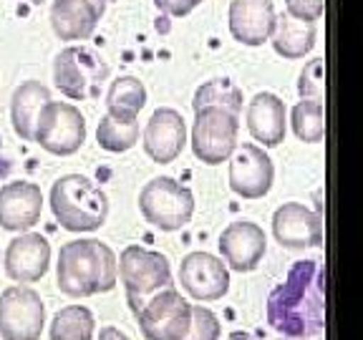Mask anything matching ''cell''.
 I'll use <instances>...</instances> for the list:
<instances>
[{
  "label": "cell",
  "mask_w": 363,
  "mask_h": 340,
  "mask_svg": "<svg viewBox=\"0 0 363 340\" xmlns=\"http://www.w3.org/2000/svg\"><path fill=\"white\" fill-rule=\"evenodd\" d=\"M267 323L288 338H313L325 330V267L318 260L295 262L288 280L272 290Z\"/></svg>",
  "instance_id": "6da1fadb"
},
{
  "label": "cell",
  "mask_w": 363,
  "mask_h": 340,
  "mask_svg": "<svg viewBox=\"0 0 363 340\" xmlns=\"http://www.w3.org/2000/svg\"><path fill=\"white\" fill-rule=\"evenodd\" d=\"M116 255L101 239H71L61 244L56 285L68 298H94L116 288Z\"/></svg>",
  "instance_id": "7a4b0ae2"
},
{
  "label": "cell",
  "mask_w": 363,
  "mask_h": 340,
  "mask_svg": "<svg viewBox=\"0 0 363 340\" xmlns=\"http://www.w3.org/2000/svg\"><path fill=\"white\" fill-rule=\"evenodd\" d=\"M51 212L68 232H96L108 217V197L96 181L84 174H66L53 181Z\"/></svg>",
  "instance_id": "3957f363"
},
{
  "label": "cell",
  "mask_w": 363,
  "mask_h": 340,
  "mask_svg": "<svg viewBox=\"0 0 363 340\" xmlns=\"http://www.w3.org/2000/svg\"><path fill=\"white\" fill-rule=\"evenodd\" d=\"M108 76V66L96 51L86 45H66L53 61L56 89L71 101H89L101 96V84Z\"/></svg>",
  "instance_id": "277c9868"
},
{
  "label": "cell",
  "mask_w": 363,
  "mask_h": 340,
  "mask_svg": "<svg viewBox=\"0 0 363 340\" xmlns=\"http://www.w3.org/2000/svg\"><path fill=\"white\" fill-rule=\"evenodd\" d=\"M139 210L152 227L162 232H177L192 220L194 194L172 176H154L142 187Z\"/></svg>",
  "instance_id": "5b68a950"
},
{
  "label": "cell",
  "mask_w": 363,
  "mask_h": 340,
  "mask_svg": "<svg viewBox=\"0 0 363 340\" xmlns=\"http://www.w3.org/2000/svg\"><path fill=\"white\" fill-rule=\"evenodd\" d=\"M116 278L124 285L131 310H136V305L152 293L174 285L169 260L162 252L144 249L139 244L121 249V257H116Z\"/></svg>",
  "instance_id": "8992f818"
},
{
  "label": "cell",
  "mask_w": 363,
  "mask_h": 340,
  "mask_svg": "<svg viewBox=\"0 0 363 340\" xmlns=\"http://www.w3.org/2000/svg\"><path fill=\"white\" fill-rule=\"evenodd\" d=\"M134 312L147 340H184L192 323V302L184 300L174 285L144 298Z\"/></svg>",
  "instance_id": "52a82bcc"
},
{
  "label": "cell",
  "mask_w": 363,
  "mask_h": 340,
  "mask_svg": "<svg viewBox=\"0 0 363 340\" xmlns=\"http://www.w3.org/2000/svg\"><path fill=\"white\" fill-rule=\"evenodd\" d=\"M240 113L222 106H204L194 111L192 152L202 164L217 166L230 159L238 147Z\"/></svg>",
  "instance_id": "ba28073f"
},
{
  "label": "cell",
  "mask_w": 363,
  "mask_h": 340,
  "mask_svg": "<svg viewBox=\"0 0 363 340\" xmlns=\"http://www.w3.org/2000/svg\"><path fill=\"white\" fill-rule=\"evenodd\" d=\"M33 142L56 157H71L86 142V119L81 108L66 101H48L35 119Z\"/></svg>",
  "instance_id": "9c48e42d"
},
{
  "label": "cell",
  "mask_w": 363,
  "mask_h": 340,
  "mask_svg": "<svg viewBox=\"0 0 363 340\" xmlns=\"http://www.w3.org/2000/svg\"><path fill=\"white\" fill-rule=\"evenodd\" d=\"M45 325V305L40 295L26 285L0 293V335L6 340H38Z\"/></svg>",
  "instance_id": "30bf717a"
},
{
  "label": "cell",
  "mask_w": 363,
  "mask_h": 340,
  "mask_svg": "<svg viewBox=\"0 0 363 340\" xmlns=\"http://www.w3.org/2000/svg\"><path fill=\"white\" fill-rule=\"evenodd\" d=\"M230 189L242 199H262L272 189L275 166L257 144H238L230 154Z\"/></svg>",
  "instance_id": "8fae6325"
},
{
  "label": "cell",
  "mask_w": 363,
  "mask_h": 340,
  "mask_svg": "<svg viewBox=\"0 0 363 340\" xmlns=\"http://www.w3.org/2000/svg\"><path fill=\"white\" fill-rule=\"evenodd\" d=\"M179 283L192 300L212 302L230 290V270L210 252H189L179 265Z\"/></svg>",
  "instance_id": "7c38bea8"
},
{
  "label": "cell",
  "mask_w": 363,
  "mask_h": 340,
  "mask_svg": "<svg viewBox=\"0 0 363 340\" xmlns=\"http://www.w3.org/2000/svg\"><path fill=\"white\" fill-rule=\"evenodd\" d=\"M144 154L154 164H172L187 147V124L177 108H157L149 116L142 136Z\"/></svg>",
  "instance_id": "4fadbf2b"
},
{
  "label": "cell",
  "mask_w": 363,
  "mask_h": 340,
  "mask_svg": "<svg viewBox=\"0 0 363 340\" xmlns=\"http://www.w3.org/2000/svg\"><path fill=\"white\" fill-rule=\"evenodd\" d=\"M272 234L280 247L306 249L323 244V217L301 202L280 204L272 215Z\"/></svg>",
  "instance_id": "5bb4252c"
},
{
  "label": "cell",
  "mask_w": 363,
  "mask_h": 340,
  "mask_svg": "<svg viewBox=\"0 0 363 340\" xmlns=\"http://www.w3.org/2000/svg\"><path fill=\"white\" fill-rule=\"evenodd\" d=\"M217 247H220L222 260L227 262L230 270L250 272L255 270L262 262V257H265L267 237L260 225L250 220H238L222 230Z\"/></svg>",
  "instance_id": "9a60e30c"
},
{
  "label": "cell",
  "mask_w": 363,
  "mask_h": 340,
  "mask_svg": "<svg viewBox=\"0 0 363 340\" xmlns=\"http://www.w3.org/2000/svg\"><path fill=\"white\" fill-rule=\"evenodd\" d=\"M43 212V192L35 181H8L0 187V227L8 232H28Z\"/></svg>",
  "instance_id": "2e32d148"
},
{
  "label": "cell",
  "mask_w": 363,
  "mask_h": 340,
  "mask_svg": "<svg viewBox=\"0 0 363 340\" xmlns=\"http://www.w3.org/2000/svg\"><path fill=\"white\" fill-rule=\"evenodd\" d=\"M3 265L16 283H38L51 265V244L38 232H21L8 244Z\"/></svg>",
  "instance_id": "e0dca14e"
},
{
  "label": "cell",
  "mask_w": 363,
  "mask_h": 340,
  "mask_svg": "<svg viewBox=\"0 0 363 340\" xmlns=\"http://www.w3.org/2000/svg\"><path fill=\"white\" fill-rule=\"evenodd\" d=\"M227 21L235 40H240L242 45H262L265 40H270L275 30L278 13L272 0H233Z\"/></svg>",
  "instance_id": "ac0fdd59"
},
{
  "label": "cell",
  "mask_w": 363,
  "mask_h": 340,
  "mask_svg": "<svg viewBox=\"0 0 363 340\" xmlns=\"http://www.w3.org/2000/svg\"><path fill=\"white\" fill-rule=\"evenodd\" d=\"M245 119H247V129L252 139L260 142L262 147L272 149L285 142V121H288L285 119V103L270 91H260L250 98Z\"/></svg>",
  "instance_id": "d6986e66"
},
{
  "label": "cell",
  "mask_w": 363,
  "mask_h": 340,
  "mask_svg": "<svg viewBox=\"0 0 363 340\" xmlns=\"http://www.w3.org/2000/svg\"><path fill=\"white\" fill-rule=\"evenodd\" d=\"M99 16L89 0H53L51 26L61 40H86L96 30Z\"/></svg>",
  "instance_id": "ffe728a7"
},
{
  "label": "cell",
  "mask_w": 363,
  "mask_h": 340,
  "mask_svg": "<svg viewBox=\"0 0 363 340\" xmlns=\"http://www.w3.org/2000/svg\"><path fill=\"white\" fill-rule=\"evenodd\" d=\"M51 101V91L45 89L40 81H23L11 98V121L13 131L21 136L23 142H33L35 119L40 108Z\"/></svg>",
  "instance_id": "44dd1931"
},
{
  "label": "cell",
  "mask_w": 363,
  "mask_h": 340,
  "mask_svg": "<svg viewBox=\"0 0 363 340\" xmlns=\"http://www.w3.org/2000/svg\"><path fill=\"white\" fill-rule=\"evenodd\" d=\"M272 48L285 61H301L303 56L315 48L318 40V23L298 21L293 16H283L275 21V30L270 35Z\"/></svg>",
  "instance_id": "7402d4cb"
},
{
  "label": "cell",
  "mask_w": 363,
  "mask_h": 340,
  "mask_svg": "<svg viewBox=\"0 0 363 340\" xmlns=\"http://www.w3.org/2000/svg\"><path fill=\"white\" fill-rule=\"evenodd\" d=\"M139 119H129V116H116V113H104V119L96 126V142L104 152L121 154L129 152L139 142Z\"/></svg>",
  "instance_id": "603a6c76"
},
{
  "label": "cell",
  "mask_w": 363,
  "mask_h": 340,
  "mask_svg": "<svg viewBox=\"0 0 363 340\" xmlns=\"http://www.w3.org/2000/svg\"><path fill=\"white\" fill-rule=\"evenodd\" d=\"M144 106H147V89H144L142 81L134 79V76H119L116 81H111V86L106 91L108 113L139 119Z\"/></svg>",
  "instance_id": "cb8c5ba5"
},
{
  "label": "cell",
  "mask_w": 363,
  "mask_h": 340,
  "mask_svg": "<svg viewBox=\"0 0 363 340\" xmlns=\"http://www.w3.org/2000/svg\"><path fill=\"white\" fill-rule=\"evenodd\" d=\"M96 320L89 307L68 305L56 312L51 323V340H94Z\"/></svg>",
  "instance_id": "d4e9b609"
},
{
  "label": "cell",
  "mask_w": 363,
  "mask_h": 340,
  "mask_svg": "<svg viewBox=\"0 0 363 340\" xmlns=\"http://www.w3.org/2000/svg\"><path fill=\"white\" fill-rule=\"evenodd\" d=\"M293 134L306 144H318L325 139V103L301 98L290 113Z\"/></svg>",
  "instance_id": "484cf974"
},
{
  "label": "cell",
  "mask_w": 363,
  "mask_h": 340,
  "mask_svg": "<svg viewBox=\"0 0 363 340\" xmlns=\"http://www.w3.org/2000/svg\"><path fill=\"white\" fill-rule=\"evenodd\" d=\"M204 106H222V108H230V111L240 113L242 111V91L230 79H212L199 86L192 98L194 111Z\"/></svg>",
  "instance_id": "4316f807"
},
{
  "label": "cell",
  "mask_w": 363,
  "mask_h": 340,
  "mask_svg": "<svg viewBox=\"0 0 363 340\" xmlns=\"http://www.w3.org/2000/svg\"><path fill=\"white\" fill-rule=\"evenodd\" d=\"M298 94L308 101L325 103V63L323 58H313L303 66L298 79Z\"/></svg>",
  "instance_id": "83f0119b"
},
{
  "label": "cell",
  "mask_w": 363,
  "mask_h": 340,
  "mask_svg": "<svg viewBox=\"0 0 363 340\" xmlns=\"http://www.w3.org/2000/svg\"><path fill=\"white\" fill-rule=\"evenodd\" d=\"M220 317L204 305H192V323L184 340H220Z\"/></svg>",
  "instance_id": "f1b7e54d"
},
{
  "label": "cell",
  "mask_w": 363,
  "mask_h": 340,
  "mask_svg": "<svg viewBox=\"0 0 363 340\" xmlns=\"http://www.w3.org/2000/svg\"><path fill=\"white\" fill-rule=\"evenodd\" d=\"M288 16L298 18V21L318 23L325 13V0H285Z\"/></svg>",
  "instance_id": "f546056e"
},
{
  "label": "cell",
  "mask_w": 363,
  "mask_h": 340,
  "mask_svg": "<svg viewBox=\"0 0 363 340\" xmlns=\"http://www.w3.org/2000/svg\"><path fill=\"white\" fill-rule=\"evenodd\" d=\"M199 3H204V0H154V6H157L162 13H167V16H172V18L189 16V13H192Z\"/></svg>",
  "instance_id": "4dcf8cb0"
},
{
  "label": "cell",
  "mask_w": 363,
  "mask_h": 340,
  "mask_svg": "<svg viewBox=\"0 0 363 340\" xmlns=\"http://www.w3.org/2000/svg\"><path fill=\"white\" fill-rule=\"evenodd\" d=\"M99 340H131V338L126 333H121L119 328L106 325V328H101V333H99Z\"/></svg>",
  "instance_id": "1f68e13d"
},
{
  "label": "cell",
  "mask_w": 363,
  "mask_h": 340,
  "mask_svg": "<svg viewBox=\"0 0 363 340\" xmlns=\"http://www.w3.org/2000/svg\"><path fill=\"white\" fill-rule=\"evenodd\" d=\"M91 6H94V11L99 13V16L104 18V13H106V6H108V0H89Z\"/></svg>",
  "instance_id": "d6a6232c"
},
{
  "label": "cell",
  "mask_w": 363,
  "mask_h": 340,
  "mask_svg": "<svg viewBox=\"0 0 363 340\" xmlns=\"http://www.w3.org/2000/svg\"><path fill=\"white\" fill-rule=\"evenodd\" d=\"M227 340H257V338H252L250 333H242V330H235V333L227 335Z\"/></svg>",
  "instance_id": "836d02e7"
},
{
  "label": "cell",
  "mask_w": 363,
  "mask_h": 340,
  "mask_svg": "<svg viewBox=\"0 0 363 340\" xmlns=\"http://www.w3.org/2000/svg\"><path fill=\"white\" fill-rule=\"evenodd\" d=\"M30 3H33V6H40V3H43V0H30Z\"/></svg>",
  "instance_id": "e575fe53"
},
{
  "label": "cell",
  "mask_w": 363,
  "mask_h": 340,
  "mask_svg": "<svg viewBox=\"0 0 363 340\" xmlns=\"http://www.w3.org/2000/svg\"><path fill=\"white\" fill-rule=\"evenodd\" d=\"M280 340H306V338H280Z\"/></svg>",
  "instance_id": "d590c367"
},
{
  "label": "cell",
  "mask_w": 363,
  "mask_h": 340,
  "mask_svg": "<svg viewBox=\"0 0 363 340\" xmlns=\"http://www.w3.org/2000/svg\"><path fill=\"white\" fill-rule=\"evenodd\" d=\"M108 3H116V0H108Z\"/></svg>",
  "instance_id": "8d00e7d4"
},
{
  "label": "cell",
  "mask_w": 363,
  "mask_h": 340,
  "mask_svg": "<svg viewBox=\"0 0 363 340\" xmlns=\"http://www.w3.org/2000/svg\"><path fill=\"white\" fill-rule=\"evenodd\" d=\"M0 340H6V338H3V335H0Z\"/></svg>",
  "instance_id": "74e56055"
}]
</instances>
